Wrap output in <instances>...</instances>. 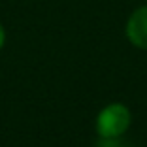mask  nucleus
Masks as SVG:
<instances>
[{
    "instance_id": "4",
    "label": "nucleus",
    "mask_w": 147,
    "mask_h": 147,
    "mask_svg": "<svg viewBox=\"0 0 147 147\" xmlns=\"http://www.w3.org/2000/svg\"><path fill=\"white\" fill-rule=\"evenodd\" d=\"M145 2H147V0H145Z\"/></svg>"
},
{
    "instance_id": "2",
    "label": "nucleus",
    "mask_w": 147,
    "mask_h": 147,
    "mask_svg": "<svg viewBox=\"0 0 147 147\" xmlns=\"http://www.w3.org/2000/svg\"><path fill=\"white\" fill-rule=\"evenodd\" d=\"M128 42L138 49H147V4L130 13L125 26Z\"/></svg>"
},
{
    "instance_id": "3",
    "label": "nucleus",
    "mask_w": 147,
    "mask_h": 147,
    "mask_svg": "<svg viewBox=\"0 0 147 147\" xmlns=\"http://www.w3.org/2000/svg\"><path fill=\"white\" fill-rule=\"evenodd\" d=\"M4 43H6V30L2 26V23H0V49L4 47Z\"/></svg>"
},
{
    "instance_id": "1",
    "label": "nucleus",
    "mask_w": 147,
    "mask_h": 147,
    "mask_svg": "<svg viewBox=\"0 0 147 147\" xmlns=\"http://www.w3.org/2000/svg\"><path fill=\"white\" fill-rule=\"evenodd\" d=\"M130 123H132V115L125 104H119V102L108 104L106 108L100 109L96 117V132L104 140H117L130 128Z\"/></svg>"
}]
</instances>
